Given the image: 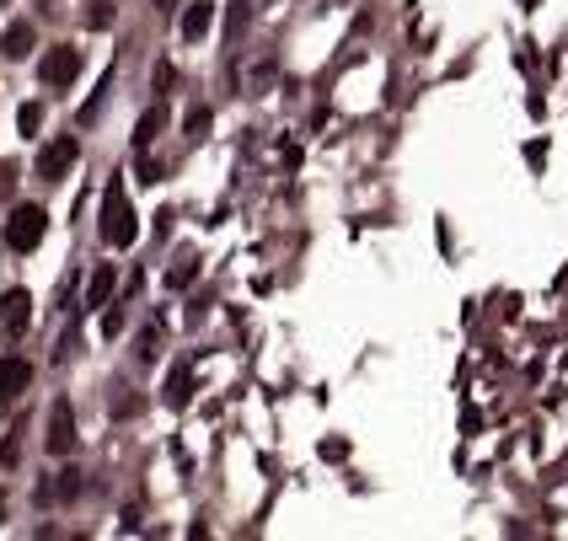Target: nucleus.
<instances>
[{
	"mask_svg": "<svg viewBox=\"0 0 568 541\" xmlns=\"http://www.w3.org/2000/svg\"><path fill=\"white\" fill-rule=\"evenodd\" d=\"M11 188H16V172L5 166V172H0V199H11Z\"/></svg>",
	"mask_w": 568,
	"mask_h": 541,
	"instance_id": "obj_24",
	"label": "nucleus"
},
{
	"mask_svg": "<svg viewBox=\"0 0 568 541\" xmlns=\"http://www.w3.org/2000/svg\"><path fill=\"white\" fill-rule=\"evenodd\" d=\"M54 494H59V499H75V494H81V472H75V467H70V472H59Z\"/></svg>",
	"mask_w": 568,
	"mask_h": 541,
	"instance_id": "obj_18",
	"label": "nucleus"
},
{
	"mask_svg": "<svg viewBox=\"0 0 568 541\" xmlns=\"http://www.w3.org/2000/svg\"><path fill=\"white\" fill-rule=\"evenodd\" d=\"M107 91H113V70L102 75V86H97V91H91V102L81 107V123H97V113H102V97H107Z\"/></svg>",
	"mask_w": 568,
	"mask_h": 541,
	"instance_id": "obj_14",
	"label": "nucleus"
},
{
	"mask_svg": "<svg viewBox=\"0 0 568 541\" xmlns=\"http://www.w3.org/2000/svg\"><path fill=\"white\" fill-rule=\"evenodd\" d=\"M209 123H215V118H209V107H193V113L182 118V129H188L193 139H204V134H209Z\"/></svg>",
	"mask_w": 568,
	"mask_h": 541,
	"instance_id": "obj_17",
	"label": "nucleus"
},
{
	"mask_svg": "<svg viewBox=\"0 0 568 541\" xmlns=\"http://www.w3.org/2000/svg\"><path fill=\"white\" fill-rule=\"evenodd\" d=\"M188 402H193V370L177 365L172 381H166V408H188Z\"/></svg>",
	"mask_w": 568,
	"mask_h": 541,
	"instance_id": "obj_10",
	"label": "nucleus"
},
{
	"mask_svg": "<svg viewBox=\"0 0 568 541\" xmlns=\"http://www.w3.org/2000/svg\"><path fill=\"white\" fill-rule=\"evenodd\" d=\"M113 16H118V0H91V11H86V27H113Z\"/></svg>",
	"mask_w": 568,
	"mask_h": 541,
	"instance_id": "obj_13",
	"label": "nucleus"
},
{
	"mask_svg": "<svg viewBox=\"0 0 568 541\" xmlns=\"http://www.w3.org/2000/svg\"><path fill=\"white\" fill-rule=\"evenodd\" d=\"M75 161H81V139H75V134H59V139H48V145L38 150V166H32V172H38L43 182H59Z\"/></svg>",
	"mask_w": 568,
	"mask_h": 541,
	"instance_id": "obj_3",
	"label": "nucleus"
},
{
	"mask_svg": "<svg viewBox=\"0 0 568 541\" xmlns=\"http://www.w3.org/2000/svg\"><path fill=\"white\" fill-rule=\"evenodd\" d=\"M150 80H156V91H166V86L177 80V70H172V64H156V75H150Z\"/></svg>",
	"mask_w": 568,
	"mask_h": 541,
	"instance_id": "obj_20",
	"label": "nucleus"
},
{
	"mask_svg": "<svg viewBox=\"0 0 568 541\" xmlns=\"http://www.w3.org/2000/svg\"><path fill=\"white\" fill-rule=\"evenodd\" d=\"M0 520H5V494H0Z\"/></svg>",
	"mask_w": 568,
	"mask_h": 541,
	"instance_id": "obj_26",
	"label": "nucleus"
},
{
	"mask_svg": "<svg viewBox=\"0 0 568 541\" xmlns=\"http://www.w3.org/2000/svg\"><path fill=\"white\" fill-rule=\"evenodd\" d=\"M38 123H43V107H38V102H21V107H16V129H21V134H32Z\"/></svg>",
	"mask_w": 568,
	"mask_h": 541,
	"instance_id": "obj_16",
	"label": "nucleus"
},
{
	"mask_svg": "<svg viewBox=\"0 0 568 541\" xmlns=\"http://www.w3.org/2000/svg\"><path fill=\"white\" fill-rule=\"evenodd\" d=\"M27 317H32V295H27V290H11V295L0 300V327H5V338H21V333H27Z\"/></svg>",
	"mask_w": 568,
	"mask_h": 541,
	"instance_id": "obj_6",
	"label": "nucleus"
},
{
	"mask_svg": "<svg viewBox=\"0 0 568 541\" xmlns=\"http://www.w3.org/2000/svg\"><path fill=\"white\" fill-rule=\"evenodd\" d=\"M0 5H5V0H0Z\"/></svg>",
	"mask_w": 568,
	"mask_h": 541,
	"instance_id": "obj_27",
	"label": "nucleus"
},
{
	"mask_svg": "<svg viewBox=\"0 0 568 541\" xmlns=\"http://www.w3.org/2000/svg\"><path fill=\"white\" fill-rule=\"evenodd\" d=\"M38 75H43V86H70L75 75H81V54L70 48V43H59V48H48L43 59H38Z\"/></svg>",
	"mask_w": 568,
	"mask_h": 541,
	"instance_id": "obj_4",
	"label": "nucleus"
},
{
	"mask_svg": "<svg viewBox=\"0 0 568 541\" xmlns=\"http://www.w3.org/2000/svg\"><path fill=\"white\" fill-rule=\"evenodd\" d=\"M150 5H156V11H166V5H172V0H150Z\"/></svg>",
	"mask_w": 568,
	"mask_h": 541,
	"instance_id": "obj_25",
	"label": "nucleus"
},
{
	"mask_svg": "<svg viewBox=\"0 0 568 541\" xmlns=\"http://www.w3.org/2000/svg\"><path fill=\"white\" fill-rule=\"evenodd\" d=\"M27 386H32V365L16 359V354H5V359H0V402H16Z\"/></svg>",
	"mask_w": 568,
	"mask_h": 541,
	"instance_id": "obj_7",
	"label": "nucleus"
},
{
	"mask_svg": "<svg viewBox=\"0 0 568 541\" xmlns=\"http://www.w3.org/2000/svg\"><path fill=\"white\" fill-rule=\"evenodd\" d=\"M209 27H215V0H188V11H182V38L199 43Z\"/></svg>",
	"mask_w": 568,
	"mask_h": 541,
	"instance_id": "obj_9",
	"label": "nucleus"
},
{
	"mask_svg": "<svg viewBox=\"0 0 568 541\" xmlns=\"http://www.w3.org/2000/svg\"><path fill=\"white\" fill-rule=\"evenodd\" d=\"M21 435H27V424H16V429L5 435V445H0V467H16V456H21Z\"/></svg>",
	"mask_w": 568,
	"mask_h": 541,
	"instance_id": "obj_15",
	"label": "nucleus"
},
{
	"mask_svg": "<svg viewBox=\"0 0 568 541\" xmlns=\"http://www.w3.org/2000/svg\"><path fill=\"white\" fill-rule=\"evenodd\" d=\"M102 333H107V338L123 333V311H102Z\"/></svg>",
	"mask_w": 568,
	"mask_h": 541,
	"instance_id": "obj_21",
	"label": "nucleus"
},
{
	"mask_svg": "<svg viewBox=\"0 0 568 541\" xmlns=\"http://www.w3.org/2000/svg\"><path fill=\"white\" fill-rule=\"evenodd\" d=\"M322 456H327V461H343V456H349V445H343V440H322Z\"/></svg>",
	"mask_w": 568,
	"mask_h": 541,
	"instance_id": "obj_22",
	"label": "nucleus"
},
{
	"mask_svg": "<svg viewBox=\"0 0 568 541\" xmlns=\"http://www.w3.org/2000/svg\"><path fill=\"white\" fill-rule=\"evenodd\" d=\"M107 295H113V263H102V268L91 274V290H86V306H107Z\"/></svg>",
	"mask_w": 568,
	"mask_h": 541,
	"instance_id": "obj_11",
	"label": "nucleus"
},
{
	"mask_svg": "<svg viewBox=\"0 0 568 541\" xmlns=\"http://www.w3.org/2000/svg\"><path fill=\"white\" fill-rule=\"evenodd\" d=\"M156 343H161V333L145 327V333H140V359H156Z\"/></svg>",
	"mask_w": 568,
	"mask_h": 541,
	"instance_id": "obj_19",
	"label": "nucleus"
},
{
	"mask_svg": "<svg viewBox=\"0 0 568 541\" xmlns=\"http://www.w3.org/2000/svg\"><path fill=\"white\" fill-rule=\"evenodd\" d=\"M161 123H166V113H161V107H150V113H145V118H140V129H134V145H140V150H145V145H150V139H156V134H161Z\"/></svg>",
	"mask_w": 568,
	"mask_h": 541,
	"instance_id": "obj_12",
	"label": "nucleus"
},
{
	"mask_svg": "<svg viewBox=\"0 0 568 541\" xmlns=\"http://www.w3.org/2000/svg\"><path fill=\"white\" fill-rule=\"evenodd\" d=\"M43 231H48L43 204H16L11 220H5V241H11V252H32V247L43 241Z\"/></svg>",
	"mask_w": 568,
	"mask_h": 541,
	"instance_id": "obj_2",
	"label": "nucleus"
},
{
	"mask_svg": "<svg viewBox=\"0 0 568 541\" xmlns=\"http://www.w3.org/2000/svg\"><path fill=\"white\" fill-rule=\"evenodd\" d=\"M188 279H193V263H177V268L166 274V284H188Z\"/></svg>",
	"mask_w": 568,
	"mask_h": 541,
	"instance_id": "obj_23",
	"label": "nucleus"
},
{
	"mask_svg": "<svg viewBox=\"0 0 568 541\" xmlns=\"http://www.w3.org/2000/svg\"><path fill=\"white\" fill-rule=\"evenodd\" d=\"M43 445H48V456H64V451L75 445V413H70V402H54V408H48V435H43Z\"/></svg>",
	"mask_w": 568,
	"mask_h": 541,
	"instance_id": "obj_5",
	"label": "nucleus"
},
{
	"mask_svg": "<svg viewBox=\"0 0 568 541\" xmlns=\"http://www.w3.org/2000/svg\"><path fill=\"white\" fill-rule=\"evenodd\" d=\"M134 236H140L134 209H129V199H123V182L113 177V182H107V193H102V241L123 252V247H134Z\"/></svg>",
	"mask_w": 568,
	"mask_h": 541,
	"instance_id": "obj_1",
	"label": "nucleus"
},
{
	"mask_svg": "<svg viewBox=\"0 0 568 541\" xmlns=\"http://www.w3.org/2000/svg\"><path fill=\"white\" fill-rule=\"evenodd\" d=\"M32 48H38L32 21H11V27H5V38H0V54H5V59H27Z\"/></svg>",
	"mask_w": 568,
	"mask_h": 541,
	"instance_id": "obj_8",
	"label": "nucleus"
}]
</instances>
